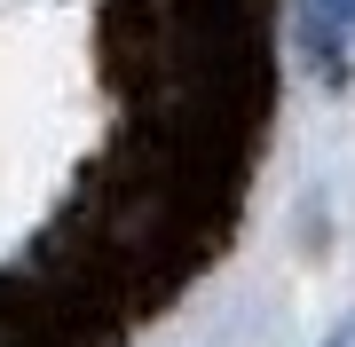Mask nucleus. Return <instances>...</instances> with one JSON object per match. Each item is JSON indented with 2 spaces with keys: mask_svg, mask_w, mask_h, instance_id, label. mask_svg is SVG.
<instances>
[{
  "mask_svg": "<svg viewBox=\"0 0 355 347\" xmlns=\"http://www.w3.org/2000/svg\"><path fill=\"white\" fill-rule=\"evenodd\" d=\"M324 347H355V316H347V323H340V332H331Z\"/></svg>",
  "mask_w": 355,
  "mask_h": 347,
  "instance_id": "f03ea898",
  "label": "nucleus"
},
{
  "mask_svg": "<svg viewBox=\"0 0 355 347\" xmlns=\"http://www.w3.org/2000/svg\"><path fill=\"white\" fill-rule=\"evenodd\" d=\"M347 32H355V0H308V39H316V55H331Z\"/></svg>",
  "mask_w": 355,
  "mask_h": 347,
  "instance_id": "f257e3e1",
  "label": "nucleus"
}]
</instances>
